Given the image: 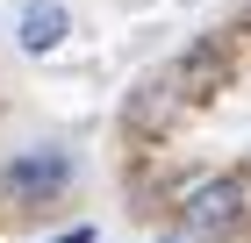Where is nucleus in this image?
<instances>
[{"label": "nucleus", "instance_id": "f257e3e1", "mask_svg": "<svg viewBox=\"0 0 251 243\" xmlns=\"http://www.w3.org/2000/svg\"><path fill=\"white\" fill-rule=\"evenodd\" d=\"M201 72H208V50H187L179 65H165V72H158L151 86H144V93L129 100V129H151V122H173V114L187 108L194 93H201V86H194Z\"/></svg>", "mask_w": 251, "mask_h": 243}, {"label": "nucleus", "instance_id": "f03ea898", "mask_svg": "<svg viewBox=\"0 0 251 243\" xmlns=\"http://www.w3.org/2000/svg\"><path fill=\"white\" fill-rule=\"evenodd\" d=\"M179 215H187V229H201V236L237 229V215H244V179H237V172H223V179H194L187 200H179Z\"/></svg>", "mask_w": 251, "mask_h": 243}, {"label": "nucleus", "instance_id": "7ed1b4c3", "mask_svg": "<svg viewBox=\"0 0 251 243\" xmlns=\"http://www.w3.org/2000/svg\"><path fill=\"white\" fill-rule=\"evenodd\" d=\"M65 179H72V157H65V150H29V157H15V165L0 172V186L15 193H58Z\"/></svg>", "mask_w": 251, "mask_h": 243}, {"label": "nucleus", "instance_id": "20e7f679", "mask_svg": "<svg viewBox=\"0 0 251 243\" xmlns=\"http://www.w3.org/2000/svg\"><path fill=\"white\" fill-rule=\"evenodd\" d=\"M50 43H65V7L58 0H29L22 7V50H50Z\"/></svg>", "mask_w": 251, "mask_h": 243}, {"label": "nucleus", "instance_id": "39448f33", "mask_svg": "<svg viewBox=\"0 0 251 243\" xmlns=\"http://www.w3.org/2000/svg\"><path fill=\"white\" fill-rule=\"evenodd\" d=\"M58 243H86V229H72V236H58Z\"/></svg>", "mask_w": 251, "mask_h": 243}]
</instances>
